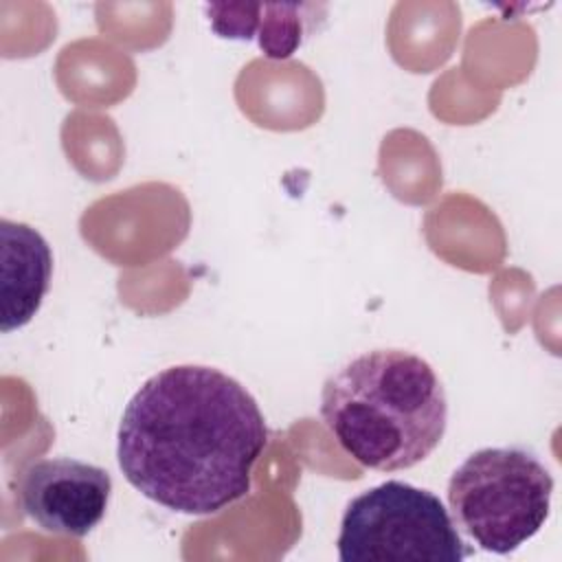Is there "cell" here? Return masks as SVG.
<instances>
[{
	"label": "cell",
	"mask_w": 562,
	"mask_h": 562,
	"mask_svg": "<svg viewBox=\"0 0 562 562\" xmlns=\"http://www.w3.org/2000/svg\"><path fill=\"white\" fill-rule=\"evenodd\" d=\"M268 443L257 400L206 364H176L147 378L127 402L116 461L145 498L211 516L244 498Z\"/></svg>",
	"instance_id": "1"
},
{
	"label": "cell",
	"mask_w": 562,
	"mask_h": 562,
	"mask_svg": "<svg viewBox=\"0 0 562 562\" xmlns=\"http://www.w3.org/2000/svg\"><path fill=\"white\" fill-rule=\"evenodd\" d=\"M321 417L362 468L408 470L441 443L448 400L435 369L406 349H371L331 373Z\"/></svg>",
	"instance_id": "2"
},
{
	"label": "cell",
	"mask_w": 562,
	"mask_h": 562,
	"mask_svg": "<svg viewBox=\"0 0 562 562\" xmlns=\"http://www.w3.org/2000/svg\"><path fill=\"white\" fill-rule=\"evenodd\" d=\"M553 476L527 448L472 452L448 481L452 522L483 551L507 555L547 522Z\"/></svg>",
	"instance_id": "3"
},
{
	"label": "cell",
	"mask_w": 562,
	"mask_h": 562,
	"mask_svg": "<svg viewBox=\"0 0 562 562\" xmlns=\"http://www.w3.org/2000/svg\"><path fill=\"white\" fill-rule=\"evenodd\" d=\"M336 547L340 562H461L472 553L441 498L404 481L351 498Z\"/></svg>",
	"instance_id": "4"
},
{
	"label": "cell",
	"mask_w": 562,
	"mask_h": 562,
	"mask_svg": "<svg viewBox=\"0 0 562 562\" xmlns=\"http://www.w3.org/2000/svg\"><path fill=\"white\" fill-rule=\"evenodd\" d=\"M110 496V472L70 457L40 459L20 476L22 509L46 533L88 536L103 520Z\"/></svg>",
	"instance_id": "5"
},
{
	"label": "cell",
	"mask_w": 562,
	"mask_h": 562,
	"mask_svg": "<svg viewBox=\"0 0 562 562\" xmlns=\"http://www.w3.org/2000/svg\"><path fill=\"white\" fill-rule=\"evenodd\" d=\"M211 29L224 40H257L270 59L292 57L325 22L323 4L213 2L204 4Z\"/></svg>",
	"instance_id": "6"
},
{
	"label": "cell",
	"mask_w": 562,
	"mask_h": 562,
	"mask_svg": "<svg viewBox=\"0 0 562 562\" xmlns=\"http://www.w3.org/2000/svg\"><path fill=\"white\" fill-rule=\"evenodd\" d=\"M2 316L4 334L24 327L42 307L50 285L53 252L48 241L29 224L2 220Z\"/></svg>",
	"instance_id": "7"
}]
</instances>
